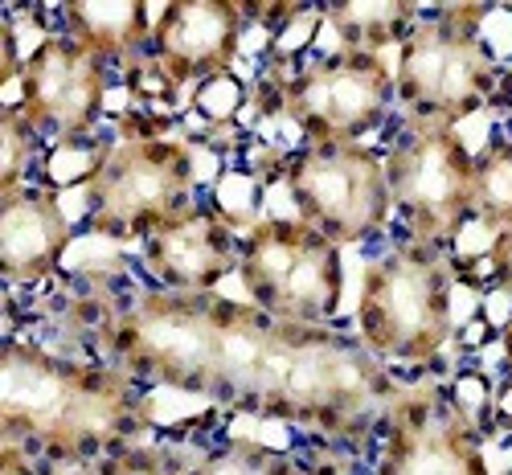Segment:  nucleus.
<instances>
[{
  "label": "nucleus",
  "mask_w": 512,
  "mask_h": 475,
  "mask_svg": "<svg viewBox=\"0 0 512 475\" xmlns=\"http://www.w3.org/2000/svg\"><path fill=\"white\" fill-rule=\"evenodd\" d=\"M213 291H148L107 328L123 373L209 394L213 377Z\"/></svg>",
  "instance_id": "nucleus-4"
},
{
  "label": "nucleus",
  "mask_w": 512,
  "mask_h": 475,
  "mask_svg": "<svg viewBox=\"0 0 512 475\" xmlns=\"http://www.w3.org/2000/svg\"><path fill=\"white\" fill-rule=\"evenodd\" d=\"M25 99L21 111L33 127H50L58 136H78L99 119L107 99L103 58L78 46L74 37H46L25 58L21 70Z\"/></svg>",
  "instance_id": "nucleus-11"
},
{
  "label": "nucleus",
  "mask_w": 512,
  "mask_h": 475,
  "mask_svg": "<svg viewBox=\"0 0 512 475\" xmlns=\"http://www.w3.org/2000/svg\"><path fill=\"white\" fill-rule=\"evenodd\" d=\"M82 475H173V467H168L156 451H132V455L107 459V463L82 471Z\"/></svg>",
  "instance_id": "nucleus-21"
},
{
  "label": "nucleus",
  "mask_w": 512,
  "mask_h": 475,
  "mask_svg": "<svg viewBox=\"0 0 512 475\" xmlns=\"http://www.w3.org/2000/svg\"><path fill=\"white\" fill-rule=\"evenodd\" d=\"M508 475H512V471H508Z\"/></svg>",
  "instance_id": "nucleus-24"
},
{
  "label": "nucleus",
  "mask_w": 512,
  "mask_h": 475,
  "mask_svg": "<svg viewBox=\"0 0 512 475\" xmlns=\"http://www.w3.org/2000/svg\"><path fill=\"white\" fill-rule=\"evenodd\" d=\"M193 185L197 164L189 144L156 136L123 140L87 181L91 222L103 234L152 238L160 226L193 209Z\"/></svg>",
  "instance_id": "nucleus-6"
},
{
  "label": "nucleus",
  "mask_w": 512,
  "mask_h": 475,
  "mask_svg": "<svg viewBox=\"0 0 512 475\" xmlns=\"http://www.w3.org/2000/svg\"><path fill=\"white\" fill-rule=\"evenodd\" d=\"M394 414L377 475H488L480 435L459 406L414 394L398 402Z\"/></svg>",
  "instance_id": "nucleus-12"
},
{
  "label": "nucleus",
  "mask_w": 512,
  "mask_h": 475,
  "mask_svg": "<svg viewBox=\"0 0 512 475\" xmlns=\"http://www.w3.org/2000/svg\"><path fill=\"white\" fill-rule=\"evenodd\" d=\"M238 275L250 304L275 320L324 324L340 304V246L304 218L254 222L238 246Z\"/></svg>",
  "instance_id": "nucleus-5"
},
{
  "label": "nucleus",
  "mask_w": 512,
  "mask_h": 475,
  "mask_svg": "<svg viewBox=\"0 0 512 475\" xmlns=\"http://www.w3.org/2000/svg\"><path fill=\"white\" fill-rule=\"evenodd\" d=\"M287 189L300 205V218L336 246L386 230L394 209L386 160L361 144L300 152L287 164Z\"/></svg>",
  "instance_id": "nucleus-9"
},
{
  "label": "nucleus",
  "mask_w": 512,
  "mask_h": 475,
  "mask_svg": "<svg viewBox=\"0 0 512 475\" xmlns=\"http://www.w3.org/2000/svg\"><path fill=\"white\" fill-rule=\"evenodd\" d=\"M156 62L173 82H197L230 70L242 46V9L226 0H177L164 5L156 33Z\"/></svg>",
  "instance_id": "nucleus-13"
},
{
  "label": "nucleus",
  "mask_w": 512,
  "mask_h": 475,
  "mask_svg": "<svg viewBox=\"0 0 512 475\" xmlns=\"http://www.w3.org/2000/svg\"><path fill=\"white\" fill-rule=\"evenodd\" d=\"M488 267H492V283L504 295H512V226L496 230V242L488 250Z\"/></svg>",
  "instance_id": "nucleus-22"
},
{
  "label": "nucleus",
  "mask_w": 512,
  "mask_h": 475,
  "mask_svg": "<svg viewBox=\"0 0 512 475\" xmlns=\"http://www.w3.org/2000/svg\"><path fill=\"white\" fill-rule=\"evenodd\" d=\"M332 29L349 41V50L373 54L386 41H398L414 29V5L402 0H340L328 9Z\"/></svg>",
  "instance_id": "nucleus-17"
},
{
  "label": "nucleus",
  "mask_w": 512,
  "mask_h": 475,
  "mask_svg": "<svg viewBox=\"0 0 512 475\" xmlns=\"http://www.w3.org/2000/svg\"><path fill=\"white\" fill-rule=\"evenodd\" d=\"M209 398L246 402L271 418L353 430L394 398L386 361L328 324L275 320L254 304H213Z\"/></svg>",
  "instance_id": "nucleus-1"
},
{
  "label": "nucleus",
  "mask_w": 512,
  "mask_h": 475,
  "mask_svg": "<svg viewBox=\"0 0 512 475\" xmlns=\"http://www.w3.org/2000/svg\"><path fill=\"white\" fill-rule=\"evenodd\" d=\"M140 414L132 373L9 344L0 357V426L5 443L54 455H87L127 435Z\"/></svg>",
  "instance_id": "nucleus-2"
},
{
  "label": "nucleus",
  "mask_w": 512,
  "mask_h": 475,
  "mask_svg": "<svg viewBox=\"0 0 512 475\" xmlns=\"http://www.w3.org/2000/svg\"><path fill=\"white\" fill-rule=\"evenodd\" d=\"M148 267L168 291H213L238 271V246L218 209H185L148 238Z\"/></svg>",
  "instance_id": "nucleus-14"
},
{
  "label": "nucleus",
  "mask_w": 512,
  "mask_h": 475,
  "mask_svg": "<svg viewBox=\"0 0 512 475\" xmlns=\"http://www.w3.org/2000/svg\"><path fill=\"white\" fill-rule=\"evenodd\" d=\"M394 74L377 54L345 50L283 82V111L312 140V148L357 144L386 119Z\"/></svg>",
  "instance_id": "nucleus-10"
},
{
  "label": "nucleus",
  "mask_w": 512,
  "mask_h": 475,
  "mask_svg": "<svg viewBox=\"0 0 512 475\" xmlns=\"http://www.w3.org/2000/svg\"><path fill=\"white\" fill-rule=\"evenodd\" d=\"M66 13V37L87 46L99 58L136 54L156 33V21H148L160 9H148L140 0H70Z\"/></svg>",
  "instance_id": "nucleus-16"
},
{
  "label": "nucleus",
  "mask_w": 512,
  "mask_h": 475,
  "mask_svg": "<svg viewBox=\"0 0 512 475\" xmlns=\"http://www.w3.org/2000/svg\"><path fill=\"white\" fill-rule=\"evenodd\" d=\"M189 475H308L300 463H291L287 455H275L267 447L254 443H234L222 455H209L205 463H197Z\"/></svg>",
  "instance_id": "nucleus-19"
},
{
  "label": "nucleus",
  "mask_w": 512,
  "mask_h": 475,
  "mask_svg": "<svg viewBox=\"0 0 512 475\" xmlns=\"http://www.w3.org/2000/svg\"><path fill=\"white\" fill-rule=\"evenodd\" d=\"M37 127L21 107H9L0 115V193H17L21 189V172L29 164Z\"/></svg>",
  "instance_id": "nucleus-20"
},
{
  "label": "nucleus",
  "mask_w": 512,
  "mask_h": 475,
  "mask_svg": "<svg viewBox=\"0 0 512 475\" xmlns=\"http://www.w3.org/2000/svg\"><path fill=\"white\" fill-rule=\"evenodd\" d=\"M459 17L463 9H447L439 21L414 25L398 46L394 95L422 123H455L496 95V62L476 25Z\"/></svg>",
  "instance_id": "nucleus-7"
},
{
  "label": "nucleus",
  "mask_w": 512,
  "mask_h": 475,
  "mask_svg": "<svg viewBox=\"0 0 512 475\" xmlns=\"http://www.w3.org/2000/svg\"><path fill=\"white\" fill-rule=\"evenodd\" d=\"M455 332L451 267L426 246H402L365 271L357 299V340L377 361H435Z\"/></svg>",
  "instance_id": "nucleus-3"
},
{
  "label": "nucleus",
  "mask_w": 512,
  "mask_h": 475,
  "mask_svg": "<svg viewBox=\"0 0 512 475\" xmlns=\"http://www.w3.org/2000/svg\"><path fill=\"white\" fill-rule=\"evenodd\" d=\"M500 349H504V365H508V373H512V316H508V324H504V332H500Z\"/></svg>",
  "instance_id": "nucleus-23"
},
{
  "label": "nucleus",
  "mask_w": 512,
  "mask_h": 475,
  "mask_svg": "<svg viewBox=\"0 0 512 475\" xmlns=\"http://www.w3.org/2000/svg\"><path fill=\"white\" fill-rule=\"evenodd\" d=\"M70 222L54 193L17 189L0 197V271L9 283H41L66 254Z\"/></svg>",
  "instance_id": "nucleus-15"
},
{
  "label": "nucleus",
  "mask_w": 512,
  "mask_h": 475,
  "mask_svg": "<svg viewBox=\"0 0 512 475\" xmlns=\"http://www.w3.org/2000/svg\"><path fill=\"white\" fill-rule=\"evenodd\" d=\"M394 209L426 246L451 242L476 218V156L451 123H414V132L386 156Z\"/></svg>",
  "instance_id": "nucleus-8"
},
{
  "label": "nucleus",
  "mask_w": 512,
  "mask_h": 475,
  "mask_svg": "<svg viewBox=\"0 0 512 475\" xmlns=\"http://www.w3.org/2000/svg\"><path fill=\"white\" fill-rule=\"evenodd\" d=\"M476 218L496 230L512 226V144H492L476 156Z\"/></svg>",
  "instance_id": "nucleus-18"
}]
</instances>
